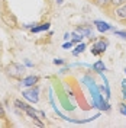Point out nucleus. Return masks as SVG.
<instances>
[{
    "label": "nucleus",
    "instance_id": "nucleus-1",
    "mask_svg": "<svg viewBox=\"0 0 126 128\" xmlns=\"http://www.w3.org/2000/svg\"><path fill=\"white\" fill-rule=\"evenodd\" d=\"M84 82H86L87 88L90 89V93L93 96V105H94V108H100L102 111H110V105L106 102V99L100 93V88H97L94 80L90 79L88 76H86L84 77Z\"/></svg>",
    "mask_w": 126,
    "mask_h": 128
},
{
    "label": "nucleus",
    "instance_id": "nucleus-2",
    "mask_svg": "<svg viewBox=\"0 0 126 128\" xmlns=\"http://www.w3.org/2000/svg\"><path fill=\"white\" fill-rule=\"evenodd\" d=\"M4 72L9 77L12 79H17V80H22L25 76V66L22 64H17V63H10L6 66Z\"/></svg>",
    "mask_w": 126,
    "mask_h": 128
},
{
    "label": "nucleus",
    "instance_id": "nucleus-3",
    "mask_svg": "<svg viewBox=\"0 0 126 128\" xmlns=\"http://www.w3.org/2000/svg\"><path fill=\"white\" fill-rule=\"evenodd\" d=\"M22 96H23L26 100H29L32 104H38L39 102V88L35 84V86H31L26 90H22Z\"/></svg>",
    "mask_w": 126,
    "mask_h": 128
},
{
    "label": "nucleus",
    "instance_id": "nucleus-4",
    "mask_svg": "<svg viewBox=\"0 0 126 128\" xmlns=\"http://www.w3.org/2000/svg\"><path fill=\"white\" fill-rule=\"evenodd\" d=\"M110 15L115 20H118L120 24H126V3L120 4L118 8H113Z\"/></svg>",
    "mask_w": 126,
    "mask_h": 128
},
{
    "label": "nucleus",
    "instance_id": "nucleus-5",
    "mask_svg": "<svg viewBox=\"0 0 126 128\" xmlns=\"http://www.w3.org/2000/svg\"><path fill=\"white\" fill-rule=\"evenodd\" d=\"M107 47H109V41L100 38V40H97L94 44H93V47H91V54H93V56H100V54H103V52L107 50Z\"/></svg>",
    "mask_w": 126,
    "mask_h": 128
},
{
    "label": "nucleus",
    "instance_id": "nucleus-6",
    "mask_svg": "<svg viewBox=\"0 0 126 128\" xmlns=\"http://www.w3.org/2000/svg\"><path fill=\"white\" fill-rule=\"evenodd\" d=\"M25 114L29 116V118H32V120H35V118H38V120H45V114L42 111H38V109H35L33 106H29L28 105V108L25 109Z\"/></svg>",
    "mask_w": 126,
    "mask_h": 128
},
{
    "label": "nucleus",
    "instance_id": "nucleus-7",
    "mask_svg": "<svg viewBox=\"0 0 126 128\" xmlns=\"http://www.w3.org/2000/svg\"><path fill=\"white\" fill-rule=\"evenodd\" d=\"M75 31L78 32L80 35H83V36H88L90 40L93 38V26L91 25H80Z\"/></svg>",
    "mask_w": 126,
    "mask_h": 128
},
{
    "label": "nucleus",
    "instance_id": "nucleus-8",
    "mask_svg": "<svg viewBox=\"0 0 126 128\" xmlns=\"http://www.w3.org/2000/svg\"><path fill=\"white\" fill-rule=\"evenodd\" d=\"M38 82H39V76H28V77H23V79L20 80L22 86H25V88H31V86H35Z\"/></svg>",
    "mask_w": 126,
    "mask_h": 128
},
{
    "label": "nucleus",
    "instance_id": "nucleus-9",
    "mask_svg": "<svg viewBox=\"0 0 126 128\" xmlns=\"http://www.w3.org/2000/svg\"><path fill=\"white\" fill-rule=\"evenodd\" d=\"M94 26L97 28V31L102 32V34H104V32H107V31H113V29H115L112 25L106 24V22H103V20H94Z\"/></svg>",
    "mask_w": 126,
    "mask_h": 128
},
{
    "label": "nucleus",
    "instance_id": "nucleus-10",
    "mask_svg": "<svg viewBox=\"0 0 126 128\" xmlns=\"http://www.w3.org/2000/svg\"><path fill=\"white\" fill-rule=\"evenodd\" d=\"M51 28V24L49 22H44V24H39L38 26H32L31 32L32 34H38V32H45Z\"/></svg>",
    "mask_w": 126,
    "mask_h": 128
},
{
    "label": "nucleus",
    "instance_id": "nucleus-11",
    "mask_svg": "<svg viewBox=\"0 0 126 128\" xmlns=\"http://www.w3.org/2000/svg\"><path fill=\"white\" fill-rule=\"evenodd\" d=\"M91 68H93V72L99 73V74H102V73L106 72V66H104V63H103L102 60H97V61L91 66Z\"/></svg>",
    "mask_w": 126,
    "mask_h": 128
},
{
    "label": "nucleus",
    "instance_id": "nucleus-12",
    "mask_svg": "<svg viewBox=\"0 0 126 128\" xmlns=\"http://www.w3.org/2000/svg\"><path fill=\"white\" fill-rule=\"evenodd\" d=\"M93 4H96L97 8H102V9H110V3L112 0H91Z\"/></svg>",
    "mask_w": 126,
    "mask_h": 128
},
{
    "label": "nucleus",
    "instance_id": "nucleus-13",
    "mask_svg": "<svg viewBox=\"0 0 126 128\" xmlns=\"http://www.w3.org/2000/svg\"><path fill=\"white\" fill-rule=\"evenodd\" d=\"M86 48H87V45L84 44V42H83V41H81V42H78V44L75 45V50L72 51V56H78L80 52H83Z\"/></svg>",
    "mask_w": 126,
    "mask_h": 128
},
{
    "label": "nucleus",
    "instance_id": "nucleus-14",
    "mask_svg": "<svg viewBox=\"0 0 126 128\" xmlns=\"http://www.w3.org/2000/svg\"><path fill=\"white\" fill-rule=\"evenodd\" d=\"M71 35H72V40H71V41H72L74 44H78V42H81V41H83V38H84V36H83V35H80L77 31H74Z\"/></svg>",
    "mask_w": 126,
    "mask_h": 128
},
{
    "label": "nucleus",
    "instance_id": "nucleus-15",
    "mask_svg": "<svg viewBox=\"0 0 126 128\" xmlns=\"http://www.w3.org/2000/svg\"><path fill=\"white\" fill-rule=\"evenodd\" d=\"M15 106L17 108V109H22V111L25 112V109L28 108V104H25V102H22V100L16 99V100H15Z\"/></svg>",
    "mask_w": 126,
    "mask_h": 128
},
{
    "label": "nucleus",
    "instance_id": "nucleus-16",
    "mask_svg": "<svg viewBox=\"0 0 126 128\" xmlns=\"http://www.w3.org/2000/svg\"><path fill=\"white\" fill-rule=\"evenodd\" d=\"M123 3H126V0H112V3H110V9L118 8V6L123 4Z\"/></svg>",
    "mask_w": 126,
    "mask_h": 128
},
{
    "label": "nucleus",
    "instance_id": "nucleus-17",
    "mask_svg": "<svg viewBox=\"0 0 126 128\" xmlns=\"http://www.w3.org/2000/svg\"><path fill=\"white\" fill-rule=\"evenodd\" d=\"M113 32H115L116 36H120V38L126 40V31H116V29H113Z\"/></svg>",
    "mask_w": 126,
    "mask_h": 128
},
{
    "label": "nucleus",
    "instance_id": "nucleus-18",
    "mask_svg": "<svg viewBox=\"0 0 126 128\" xmlns=\"http://www.w3.org/2000/svg\"><path fill=\"white\" fill-rule=\"evenodd\" d=\"M119 112H120L122 115H125V116H126V104H125V102L119 104Z\"/></svg>",
    "mask_w": 126,
    "mask_h": 128
},
{
    "label": "nucleus",
    "instance_id": "nucleus-19",
    "mask_svg": "<svg viewBox=\"0 0 126 128\" xmlns=\"http://www.w3.org/2000/svg\"><path fill=\"white\" fill-rule=\"evenodd\" d=\"M72 45H74V42H72V41H68V42H65V44L63 45V48L64 50H71Z\"/></svg>",
    "mask_w": 126,
    "mask_h": 128
},
{
    "label": "nucleus",
    "instance_id": "nucleus-20",
    "mask_svg": "<svg viewBox=\"0 0 126 128\" xmlns=\"http://www.w3.org/2000/svg\"><path fill=\"white\" fill-rule=\"evenodd\" d=\"M54 64L55 66H63V64H65V60H63V58H55L54 60Z\"/></svg>",
    "mask_w": 126,
    "mask_h": 128
},
{
    "label": "nucleus",
    "instance_id": "nucleus-21",
    "mask_svg": "<svg viewBox=\"0 0 126 128\" xmlns=\"http://www.w3.org/2000/svg\"><path fill=\"white\" fill-rule=\"evenodd\" d=\"M4 115H6L4 114V108H3V105L0 104V118H4Z\"/></svg>",
    "mask_w": 126,
    "mask_h": 128
},
{
    "label": "nucleus",
    "instance_id": "nucleus-22",
    "mask_svg": "<svg viewBox=\"0 0 126 128\" xmlns=\"http://www.w3.org/2000/svg\"><path fill=\"white\" fill-rule=\"evenodd\" d=\"M70 36H71V34H70V32H65V34H64V40H65V41H68V40H70Z\"/></svg>",
    "mask_w": 126,
    "mask_h": 128
},
{
    "label": "nucleus",
    "instance_id": "nucleus-23",
    "mask_svg": "<svg viewBox=\"0 0 126 128\" xmlns=\"http://www.w3.org/2000/svg\"><path fill=\"white\" fill-rule=\"evenodd\" d=\"M25 64H26L28 67H32V66H33V64H32L31 61H29V60H26V61H25Z\"/></svg>",
    "mask_w": 126,
    "mask_h": 128
},
{
    "label": "nucleus",
    "instance_id": "nucleus-24",
    "mask_svg": "<svg viewBox=\"0 0 126 128\" xmlns=\"http://www.w3.org/2000/svg\"><path fill=\"white\" fill-rule=\"evenodd\" d=\"M57 3H58V4H63V0H57Z\"/></svg>",
    "mask_w": 126,
    "mask_h": 128
},
{
    "label": "nucleus",
    "instance_id": "nucleus-25",
    "mask_svg": "<svg viewBox=\"0 0 126 128\" xmlns=\"http://www.w3.org/2000/svg\"><path fill=\"white\" fill-rule=\"evenodd\" d=\"M125 74H126V68H125Z\"/></svg>",
    "mask_w": 126,
    "mask_h": 128
}]
</instances>
